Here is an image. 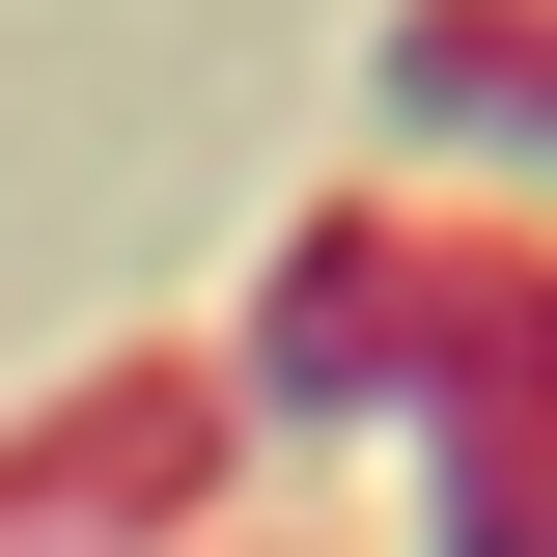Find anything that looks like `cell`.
Listing matches in <instances>:
<instances>
[{
  "mask_svg": "<svg viewBox=\"0 0 557 557\" xmlns=\"http://www.w3.org/2000/svg\"><path fill=\"white\" fill-rule=\"evenodd\" d=\"M196 557H278V530H196Z\"/></svg>",
  "mask_w": 557,
  "mask_h": 557,
  "instance_id": "4",
  "label": "cell"
},
{
  "mask_svg": "<svg viewBox=\"0 0 557 557\" xmlns=\"http://www.w3.org/2000/svg\"><path fill=\"white\" fill-rule=\"evenodd\" d=\"M223 530V362H84L0 446V557H196Z\"/></svg>",
  "mask_w": 557,
  "mask_h": 557,
  "instance_id": "2",
  "label": "cell"
},
{
  "mask_svg": "<svg viewBox=\"0 0 557 557\" xmlns=\"http://www.w3.org/2000/svg\"><path fill=\"white\" fill-rule=\"evenodd\" d=\"M251 391L335 446V418H418L446 446V557H557V223L474 196H307L251 278Z\"/></svg>",
  "mask_w": 557,
  "mask_h": 557,
  "instance_id": "1",
  "label": "cell"
},
{
  "mask_svg": "<svg viewBox=\"0 0 557 557\" xmlns=\"http://www.w3.org/2000/svg\"><path fill=\"white\" fill-rule=\"evenodd\" d=\"M362 84H391L418 168H557V0H391Z\"/></svg>",
  "mask_w": 557,
  "mask_h": 557,
  "instance_id": "3",
  "label": "cell"
}]
</instances>
